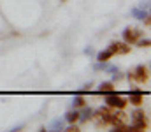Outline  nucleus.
Wrapping results in <instances>:
<instances>
[{
	"instance_id": "obj_6",
	"label": "nucleus",
	"mask_w": 151,
	"mask_h": 132,
	"mask_svg": "<svg viewBox=\"0 0 151 132\" xmlns=\"http://www.w3.org/2000/svg\"><path fill=\"white\" fill-rule=\"evenodd\" d=\"M134 16H137V18H144V16H146V12H141V11H134Z\"/></svg>"
},
{
	"instance_id": "obj_2",
	"label": "nucleus",
	"mask_w": 151,
	"mask_h": 132,
	"mask_svg": "<svg viewBox=\"0 0 151 132\" xmlns=\"http://www.w3.org/2000/svg\"><path fill=\"white\" fill-rule=\"evenodd\" d=\"M130 99L134 100V104H141V93H139V92L132 93V95H130Z\"/></svg>"
},
{
	"instance_id": "obj_4",
	"label": "nucleus",
	"mask_w": 151,
	"mask_h": 132,
	"mask_svg": "<svg viewBox=\"0 0 151 132\" xmlns=\"http://www.w3.org/2000/svg\"><path fill=\"white\" fill-rule=\"evenodd\" d=\"M109 56H113L111 49H109V51H104V53H100V55H99V60H106V58H109Z\"/></svg>"
},
{
	"instance_id": "obj_1",
	"label": "nucleus",
	"mask_w": 151,
	"mask_h": 132,
	"mask_svg": "<svg viewBox=\"0 0 151 132\" xmlns=\"http://www.w3.org/2000/svg\"><path fill=\"white\" fill-rule=\"evenodd\" d=\"M107 104H109V106H118V107H121V106H125V100H121L119 97H116L114 93H111V95L107 97Z\"/></svg>"
},
{
	"instance_id": "obj_5",
	"label": "nucleus",
	"mask_w": 151,
	"mask_h": 132,
	"mask_svg": "<svg viewBox=\"0 0 151 132\" xmlns=\"http://www.w3.org/2000/svg\"><path fill=\"white\" fill-rule=\"evenodd\" d=\"M111 87H113L111 83H104V85H100V90H104V92H109V90H111Z\"/></svg>"
},
{
	"instance_id": "obj_7",
	"label": "nucleus",
	"mask_w": 151,
	"mask_h": 132,
	"mask_svg": "<svg viewBox=\"0 0 151 132\" xmlns=\"http://www.w3.org/2000/svg\"><path fill=\"white\" fill-rule=\"evenodd\" d=\"M83 104H84V100H83L81 97H79V99H76V106H83Z\"/></svg>"
},
{
	"instance_id": "obj_8",
	"label": "nucleus",
	"mask_w": 151,
	"mask_h": 132,
	"mask_svg": "<svg viewBox=\"0 0 151 132\" xmlns=\"http://www.w3.org/2000/svg\"><path fill=\"white\" fill-rule=\"evenodd\" d=\"M53 129H62V122H55L53 123Z\"/></svg>"
},
{
	"instance_id": "obj_3",
	"label": "nucleus",
	"mask_w": 151,
	"mask_h": 132,
	"mask_svg": "<svg viewBox=\"0 0 151 132\" xmlns=\"http://www.w3.org/2000/svg\"><path fill=\"white\" fill-rule=\"evenodd\" d=\"M77 116H79V113H77V111L69 113V115H67V122H76V120H77Z\"/></svg>"
}]
</instances>
